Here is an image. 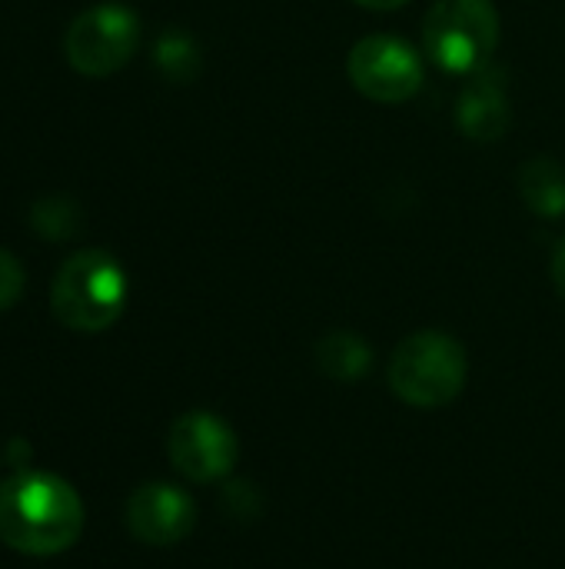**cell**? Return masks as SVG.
Masks as SVG:
<instances>
[{"instance_id": "6da1fadb", "label": "cell", "mask_w": 565, "mask_h": 569, "mask_svg": "<svg viewBox=\"0 0 565 569\" xmlns=\"http://www.w3.org/2000/svg\"><path fill=\"white\" fill-rule=\"evenodd\" d=\"M83 533L77 490L43 470H17L0 483V540L27 557L70 550Z\"/></svg>"}, {"instance_id": "7a4b0ae2", "label": "cell", "mask_w": 565, "mask_h": 569, "mask_svg": "<svg viewBox=\"0 0 565 569\" xmlns=\"http://www.w3.org/2000/svg\"><path fill=\"white\" fill-rule=\"evenodd\" d=\"M53 317L77 333L113 327L127 307V273L107 250H77L67 257L50 287Z\"/></svg>"}, {"instance_id": "3957f363", "label": "cell", "mask_w": 565, "mask_h": 569, "mask_svg": "<svg viewBox=\"0 0 565 569\" xmlns=\"http://www.w3.org/2000/svg\"><path fill=\"white\" fill-rule=\"evenodd\" d=\"M470 360L456 337L443 330H420L406 337L390 357V390L416 407V410H440L453 403L466 387Z\"/></svg>"}, {"instance_id": "277c9868", "label": "cell", "mask_w": 565, "mask_h": 569, "mask_svg": "<svg viewBox=\"0 0 565 569\" xmlns=\"http://www.w3.org/2000/svg\"><path fill=\"white\" fill-rule=\"evenodd\" d=\"M500 13L493 0H436L423 20V53L446 73L470 77L493 63Z\"/></svg>"}, {"instance_id": "5b68a950", "label": "cell", "mask_w": 565, "mask_h": 569, "mask_svg": "<svg viewBox=\"0 0 565 569\" xmlns=\"http://www.w3.org/2000/svg\"><path fill=\"white\" fill-rule=\"evenodd\" d=\"M140 47V20L120 3H97L73 17L63 33V57L80 77H110L130 63Z\"/></svg>"}, {"instance_id": "8992f818", "label": "cell", "mask_w": 565, "mask_h": 569, "mask_svg": "<svg viewBox=\"0 0 565 569\" xmlns=\"http://www.w3.org/2000/svg\"><path fill=\"white\" fill-rule=\"evenodd\" d=\"M350 83L373 103H403L423 90L426 63L413 43L393 33H370L346 57Z\"/></svg>"}, {"instance_id": "52a82bcc", "label": "cell", "mask_w": 565, "mask_h": 569, "mask_svg": "<svg viewBox=\"0 0 565 569\" xmlns=\"http://www.w3.org/2000/svg\"><path fill=\"white\" fill-rule=\"evenodd\" d=\"M167 457L180 477L193 483H213L233 473L240 460V440L223 417L210 410H190L170 427Z\"/></svg>"}, {"instance_id": "ba28073f", "label": "cell", "mask_w": 565, "mask_h": 569, "mask_svg": "<svg viewBox=\"0 0 565 569\" xmlns=\"http://www.w3.org/2000/svg\"><path fill=\"white\" fill-rule=\"evenodd\" d=\"M127 530L147 547H176L190 537L196 523V507L190 493L170 483H147L127 500Z\"/></svg>"}, {"instance_id": "9c48e42d", "label": "cell", "mask_w": 565, "mask_h": 569, "mask_svg": "<svg viewBox=\"0 0 565 569\" xmlns=\"http://www.w3.org/2000/svg\"><path fill=\"white\" fill-rule=\"evenodd\" d=\"M509 93H506V73L496 63H486L483 70L470 73L460 87L456 100V127L466 140L493 143L509 130Z\"/></svg>"}, {"instance_id": "30bf717a", "label": "cell", "mask_w": 565, "mask_h": 569, "mask_svg": "<svg viewBox=\"0 0 565 569\" xmlns=\"http://www.w3.org/2000/svg\"><path fill=\"white\" fill-rule=\"evenodd\" d=\"M519 193L526 207L543 220H563L565 217V167L549 157H529L519 170Z\"/></svg>"}, {"instance_id": "8fae6325", "label": "cell", "mask_w": 565, "mask_h": 569, "mask_svg": "<svg viewBox=\"0 0 565 569\" xmlns=\"http://www.w3.org/2000/svg\"><path fill=\"white\" fill-rule=\"evenodd\" d=\"M316 367L336 383H356L373 367V350L360 333L333 330L316 343Z\"/></svg>"}, {"instance_id": "7c38bea8", "label": "cell", "mask_w": 565, "mask_h": 569, "mask_svg": "<svg viewBox=\"0 0 565 569\" xmlns=\"http://www.w3.org/2000/svg\"><path fill=\"white\" fill-rule=\"evenodd\" d=\"M153 67L170 83H193L203 70V53L186 30H163L153 43Z\"/></svg>"}, {"instance_id": "4fadbf2b", "label": "cell", "mask_w": 565, "mask_h": 569, "mask_svg": "<svg viewBox=\"0 0 565 569\" xmlns=\"http://www.w3.org/2000/svg\"><path fill=\"white\" fill-rule=\"evenodd\" d=\"M30 227L40 237H47L53 243H63V240H73L83 230V210L70 197H40L30 207Z\"/></svg>"}, {"instance_id": "5bb4252c", "label": "cell", "mask_w": 565, "mask_h": 569, "mask_svg": "<svg viewBox=\"0 0 565 569\" xmlns=\"http://www.w3.org/2000/svg\"><path fill=\"white\" fill-rule=\"evenodd\" d=\"M23 267H20V260L10 253V250H3L0 247V310H10L17 300H20V293H23Z\"/></svg>"}, {"instance_id": "9a60e30c", "label": "cell", "mask_w": 565, "mask_h": 569, "mask_svg": "<svg viewBox=\"0 0 565 569\" xmlns=\"http://www.w3.org/2000/svg\"><path fill=\"white\" fill-rule=\"evenodd\" d=\"M553 283H556L559 297L565 300V240L553 250Z\"/></svg>"}, {"instance_id": "2e32d148", "label": "cell", "mask_w": 565, "mask_h": 569, "mask_svg": "<svg viewBox=\"0 0 565 569\" xmlns=\"http://www.w3.org/2000/svg\"><path fill=\"white\" fill-rule=\"evenodd\" d=\"M353 3H360V7H366V10H400V7L410 3V0H353Z\"/></svg>"}]
</instances>
